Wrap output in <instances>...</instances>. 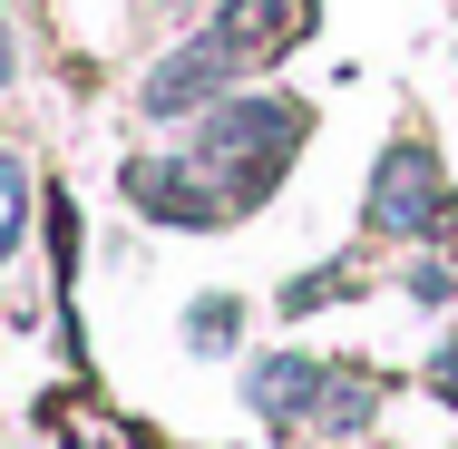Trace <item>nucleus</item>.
Returning a JSON list of instances; mask_svg holds the SVG:
<instances>
[{"mask_svg": "<svg viewBox=\"0 0 458 449\" xmlns=\"http://www.w3.org/2000/svg\"><path fill=\"white\" fill-rule=\"evenodd\" d=\"M254 401H264V410H274V420H312V410H322V420H361L370 401H361V381H342V371H322V361H264V371H254Z\"/></svg>", "mask_w": 458, "mask_h": 449, "instance_id": "f257e3e1", "label": "nucleus"}, {"mask_svg": "<svg viewBox=\"0 0 458 449\" xmlns=\"http://www.w3.org/2000/svg\"><path fill=\"white\" fill-rule=\"evenodd\" d=\"M449 215V195H439V167L420 157V147H400L380 186H370V225H390V235H420V225H439Z\"/></svg>", "mask_w": 458, "mask_h": 449, "instance_id": "f03ea898", "label": "nucleus"}, {"mask_svg": "<svg viewBox=\"0 0 458 449\" xmlns=\"http://www.w3.org/2000/svg\"><path fill=\"white\" fill-rule=\"evenodd\" d=\"M234 323H244V303H195V342H205V352H225Z\"/></svg>", "mask_w": 458, "mask_h": 449, "instance_id": "7ed1b4c3", "label": "nucleus"}]
</instances>
